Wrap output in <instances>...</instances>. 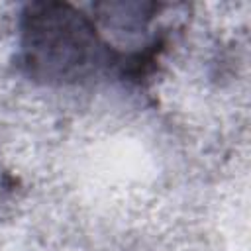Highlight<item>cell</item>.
Instances as JSON below:
<instances>
[{
    "label": "cell",
    "instance_id": "cell-1",
    "mask_svg": "<svg viewBox=\"0 0 251 251\" xmlns=\"http://www.w3.org/2000/svg\"><path fill=\"white\" fill-rule=\"evenodd\" d=\"M118 63L84 12L63 2H35L22 14V65L43 82H78Z\"/></svg>",
    "mask_w": 251,
    "mask_h": 251
}]
</instances>
